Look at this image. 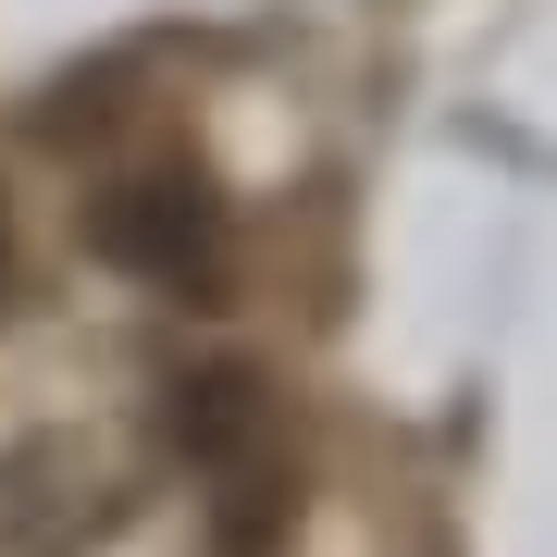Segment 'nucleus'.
<instances>
[{
  "mask_svg": "<svg viewBox=\"0 0 557 557\" xmlns=\"http://www.w3.org/2000/svg\"><path fill=\"white\" fill-rule=\"evenodd\" d=\"M174 446L186 471L211 483V520H223V557H273L285 520H298V458H285V409L260 397V372H186L174 384Z\"/></svg>",
  "mask_w": 557,
  "mask_h": 557,
  "instance_id": "1",
  "label": "nucleus"
},
{
  "mask_svg": "<svg viewBox=\"0 0 557 557\" xmlns=\"http://www.w3.org/2000/svg\"><path fill=\"white\" fill-rule=\"evenodd\" d=\"M87 236H100V260L149 273L161 298H223V199L186 174V161H137V174H112L100 211H87Z\"/></svg>",
  "mask_w": 557,
  "mask_h": 557,
  "instance_id": "2",
  "label": "nucleus"
},
{
  "mask_svg": "<svg viewBox=\"0 0 557 557\" xmlns=\"http://www.w3.org/2000/svg\"><path fill=\"white\" fill-rule=\"evenodd\" d=\"M0 273H13V223H0Z\"/></svg>",
  "mask_w": 557,
  "mask_h": 557,
  "instance_id": "3",
  "label": "nucleus"
}]
</instances>
